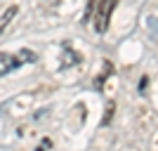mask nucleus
<instances>
[{"mask_svg": "<svg viewBox=\"0 0 158 151\" xmlns=\"http://www.w3.org/2000/svg\"><path fill=\"white\" fill-rule=\"evenodd\" d=\"M118 5V0H99L97 10H94V31L99 36H104L109 31V24H111V14Z\"/></svg>", "mask_w": 158, "mask_h": 151, "instance_id": "nucleus-1", "label": "nucleus"}, {"mask_svg": "<svg viewBox=\"0 0 158 151\" xmlns=\"http://www.w3.org/2000/svg\"><path fill=\"white\" fill-rule=\"evenodd\" d=\"M14 69H19V61H17V54H10V52H0V78L12 73Z\"/></svg>", "mask_w": 158, "mask_h": 151, "instance_id": "nucleus-2", "label": "nucleus"}, {"mask_svg": "<svg viewBox=\"0 0 158 151\" xmlns=\"http://www.w3.org/2000/svg\"><path fill=\"white\" fill-rule=\"evenodd\" d=\"M80 64V54L73 50L71 45H64V59H61V66L59 69H71V66Z\"/></svg>", "mask_w": 158, "mask_h": 151, "instance_id": "nucleus-3", "label": "nucleus"}, {"mask_svg": "<svg viewBox=\"0 0 158 151\" xmlns=\"http://www.w3.org/2000/svg\"><path fill=\"white\" fill-rule=\"evenodd\" d=\"M17 12H19V7H17V5H10L5 12L0 14V33H2L7 26H10V24H12V19L17 17Z\"/></svg>", "mask_w": 158, "mask_h": 151, "instance_id": "nucleus-4", "label": "nucleus"}, {"mask_svg": "<svg viewBox=\"0 0 158 151\" xmlns=\"http://www.w3.org/2000/svg\"><path fill=\"white\" fill-rule=\"evenodd\" d=\"M35 59H38V57H35V52H33V50H26V47H24V50H19V54H17L19 66H21V64H33Z\"/></svg>", "mask_w": 158, "mask_h": 151, "instance_id": "nucleus-5", "label": "nucleus"}, {"mask_svg": "<svg viewBox=\"0 0 158 151\" xmlns=\"http://www.w3.org/2000/svg\"><path fill=\"white\" fill-rule=\"evenodd\" d=\"M113 71V66H111V61H104V71L99 73V78L94 80V90H102V85L106 83V78H109V73Z\"/></svg>", "mask_w": 158, "mask_h": 151, "instance_id": "nucleus-6", "label": "nucleus"}, {"mask_svg": "<svg viewBox=\"0 0 158 151\" xmlns=\"http://www.w3.org/2000/svg\"><path fill=\"white\" fill-rule=\"evenodd\" d=\"M97 2L99 0H87V5H85V12H83V24H87V21L92 19V14H94V10H97Z\"/></svg>", "mask_w": 158, "mask_h": 151, "instance_id": "nucleus-7", "label": "nucleus"}, {"mask_svg": "<svg viewBox=\"0 0 158 151\" xmlns=\"http://www.w3.org/2000/svg\"><path fill=\"white\" fill-rule=\"evenodd\" d=\"M113 111H116V102H109V104H106V113L102 116V128H104V125H109V123L113 120Z\"/></svg>", "mask_w": 158, "mask_h": 151, "instance_id": "nucleus-8", "label": "nucleus"}, {"mask_svg": "<svg viewBox=\"0 0 158 151\" xmlns=\"http://www.w3.org/2000/svg\"><path fill=\"white\" fill-rule=\"evenodd\" d=\"M146 85H149V78H142V80H139V92H144Z\"/></svg>", "mask_w": 158, "mask_h": 151, "instance_id": "nucleus-9", "label": "nucleus"}]
</instances>
